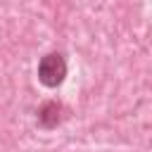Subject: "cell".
<instances>
[{"label":"cell","mask_w":152,"mask_h":152,"mask_svg":"<svg viewBox=\"0 0 152 152\" xmlns=\"http://www.w3.org/2000/svg\"><path fill=\"white\" fill-rule=\"evenodd\" d=\"M66 71H69V66H66L64 55L62 52H48L38 62V83L50 88V90L59 88L66 78Z\"/></svg>","instance_id":"obj_1"},{"label":"cell","mask_w":152,"mask_h":152,"mask_svg":"<svg viewBox=\"0 0 152 152\" xmlns=\"http://www.w3.org/2000/svg\"><path fill=\"white\" fill-rule=\"evenodd\" d=\"M62 112H64L62 102H57V100L43 102V104L38 107V114H36V126H38L40 131H52V128H57V126L62 124Z\"/></svg>","instance_id":"obj_2"}]
</instances>
